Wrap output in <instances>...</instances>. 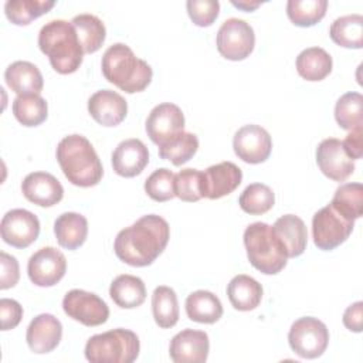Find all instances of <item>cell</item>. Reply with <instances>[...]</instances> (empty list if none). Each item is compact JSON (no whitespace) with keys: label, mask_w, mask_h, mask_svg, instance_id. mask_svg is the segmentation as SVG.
Listing matches in <instances>:
<instances>
[{"label":"cell","mask_w":363,"mask_h":363,"mask_svg":"<svg viewBox=\"0 0 363 363\" xmlns=\"http://www.w3.org/2000/svg\"><path fill=\"white\" fill-rule=\"evenodd\" d=\"M152 312L155 322L162 329L173 328L179 320V302L176 292L166 285L155 288L152 294Z\"/></svg>","instance_id":"obj_30"},{"label":"cell","mask_w":363,"mask_h":363,"mask_svg":"<svg viewBox=\"0 0 363 363\" xmlns=\"http://www.w3.org/2000/svg\"><path fill=\"white\" fill-rule=\"evenodd\" d=\"M38 47L58 74H72L82 64L84 48L71 21L51 20L38 33Z\"/></svg>","instance_id":"obj_3"},{"label":"cell","mask_w":363,"mask_h":363,"mask_svg":"<svg viewBox=\"0 0 363 363\" xmlns=\"http://www.w3.org/2000/svg\"><path fill=\"white\" fill-rule=\"evenodd\" d=\"M184 132V115L182 109L170 102L156 105L146 119V133L159 146L169 143Z\"/></svg>","instance_id":"obj_11"},{"label":"cell","mask_w":363,"mask_h":363,"mask_svg":"<svg viewBox=\"0 0 363 363\" xmlns=\"http://www.w3.org/2000/svg\"><path fill=\"white\" fill-rule=\"evenodd\" d=\"M109 295L119 308L133 309L145 302L146 286L139 277L123 274L112 281Z\"/></svg>","instance_id":"obj_27"},{"label":"cell","mask_w":363,"mask_h":363,"mask_svg":"<svg viewBox=\"0 0 363 363\" xmlns=\"http://www.w3.org/2000/svg\"><path fill=\"white\" fill-rule=\"evenodd\" d=\"M0 233L6 244L16 248H27L38 238L40 221L28 210L13 208L3 216Z\"/></svg>","instance_id":"obj_12"},{"label":"cell","mask_w":363,"mask_h":363,"mask_svg":"<svg viewBox=\"0 0 363 363\" xmlns=\"http://www.w3.org/2000/svg\"><path fill=\"white\" fill-rule=\"evenodd\" d=\"M197 149V136L190 132H182L169 143L159 146V156L164 160L172 162L174 166H182L196 155Z\"/></svg>","instance_id":"obj_37"},{"label":"cell","mask_w":363,"mask_h":363,"mask_svg":"<svg viewBox=\"0 0 363 363\" xmlns=\"http://www.w3.org/2000/svg\"><path fill=\"white\" fill-rule=\"evenodd\" d=\"M186 7L189 17L199 27L211 26L220 11V3L217 0H189Z\"/></svg>","instance_id":"obj_41"},{"label":"cell","mask_w":363,"mask_h":363,"mask_svg":"<svg viewBox=\"0 0 363 363\" xmlns=\"http://www.w3.org/2000/svg\"><path fill=\"white\" fill-rule=\"evenodd\" d=\"M62 337V325L51 313H41L35 316L26 333V340L31 352L44 354L54 350Z\"/></svg>","instance_id":"obj_19"},{"label":"cell","mask_w":363,"mask_h":363,"mask_svg":"<svg viewBox=\"0 0 363 363\" xmlns=\"http://www.w3.org/2000/svg\"><path fill=\"white\" fill-rule=\"evenodd\" d=\"M335 119L345 130H354L363 126V96L359 92L343 94L335 105Z\"/></svg>","instance_id":"obj_34"},{"label":"cell","mask_w":363,"mask_h":363,"mask_svg":"<svg viewBox=\"0 0 363 363\" xmlns=\"http://www.w3.org/2000/svg\"><path fill=\"white\" fill-rule=\"evenodd\" d=\"M64 312L85 326H99L109 318V308L96 294L71 289L62 299Z\"/></svg>","instance_id":"obj_10"},{"label":"cell","mask_w":363,"mask_h":363,"mask_svg":"<svg viewBox=\"0 0 363 363\" xmlns=\"http://www.w3.org/2000/svg\"><path fill=\"white\" fill-rule=\"evenodd\" d=\"M186 313L193 322L211 325L223 316V305L213 292L199 289L186 298Z\"/></svg>","instance_id":"obj_26"},{"label":"cell","mask_w":363,"mask_h":363,"mask_svg":"<svg viewBox=\"0 0 363 363\" xmlns=\"http://www.w3.org/2000/svg\"><path fill=\"white\" fill-rule=\"evenodd\" d=\"M227 296L230 303L237 311H252L262 299L261 284L250 275H235L227 285Z\"/></svg>","instance_id":"obj_24"},{"label":"cell","mask_w":363,"mask_h":363,"mask_svg":"<svg viewBox=\"0 0 363 363\" xmlns=\"http://www.w3.org/2000/svg\"><path fill=\"white\" fill-rule=\"evenodd\" d=\"M58 244L67 250L79 248L88 235V221L79 213H62L54 223Z\"/></svg>","instance_id":"obj_25"},{"label":"cell","mask_w":363,"mask_h":363,"mask_svg":"<svg viewBox=\"0 0 363 363\" xmlns=\"http://www.w3.org/2000/svg\"><path fill=\"white\" fill-rule=\"evenodd\" d=\"M23 196L41 207H51L62 200L64 189L57 177L47 172L28 173L21 183Z\"/></svg>","instance_id":"obj_18"},{"label":"cell","mask_w":363,"mask_h":363,"mask_svg":"<svg viewBox=\"0 0 363 363\" xmlns=\"http://www.w3.org/2000/svg\"><path fill=\"white\" fill-rule=\"evenodd\" d=\"M316 163L320 172L335 182H345L354 170L353 159L346 153L342 140L336 138H328L319 143Z\"/></svg>","instance_id":"obj_15"},{"label":"cell","mask_w":363,"mask_h":363,"mask_svg":"<svg viewBox=\"0 0 363 363\" xmlns=\"http://www.w3.org/2000/svg\"><path fill=\"white\" fill-rule=\"evenodd\" d=\"M67 271L65 255L54 247H43L34 252L27 264L30 281L37 286H52L58 284Z\"/></svg>","instance_id":"obj_13"},{"label":"cell","mask_w":363,"mask_h":363,"mask_svg":"<svg viewBox=\"0 0 363 363\" xmlns=\"http://www.w3.org/2000/svg\"><path fill=\"white\" fill-rule=\"evenodd\" d=\"M140 350L139 337L129 329H112L94 335L85 345V357L91 363H132Z\"/></svg>","instance_id":"obj_6"},{"label":"cell","mask_w":363,"mask_h":363,"mask_svg":"<svg viewBox=\"0 0 363 363\" xmlns=\"http://www.w3.org/2000/svg\"><path fill=\"white\" fill-rule=\"evenodd\" d=\"M101 67L104 77L128 94L146 89L153 77L150 65L123 43H116L104 52Z\"/></svg>","instance_id":"obj_4"},{"label":"cell","mask_w":363,"mask_h":363,"mask_svg":"<svg viewBox=\"0 0 363 363\" xmlns=\"http://www.w3.org/2000/svg\"><path fill=\"white\" fill-rule=\"evenodd\" d=\"M169 237L167 221L160 216L147 214L118 233L113 250L122 262L132 267H147L163 252Z\"/></svg>","instance_id":"obj_1"},{"label":"cell","mask_w":363,"mask_h":363,"mask_svg":"<svg viewBox=\"0 0 363 363\" xmlns=\"http://www.w3.org/2000/svg\"><path fill=\"white\" fill-rule=\"evenodd\" d=\"M242 180L241 169L233 162H221L203 172L201 194L206 199L217 200L233 193Z\"/></svg>","instance_id":"obj_16"},{"label":"cell","mask_w":363,"mask_h":363,"mask_svg":"<svg viewBox=\"0 0 363 363\" xmlns=\"http://www.w3.org/2000/svg\"><path fill=\"white\" fill-rule=\"evenodd\" d=\"M55 153L64 176L74 186L92 187L101 182L102 163L85 136L74 133L62 138Z\"/></svg>","instance_id":"obj_2"},{"label":"cell","mask_w":363,"mask_h":363,"mask_svg":"<svg viewBox=\"0 0 363 363\" xmlns=\"http://www.w3.org/2000/svg\"><path fill=\"white\" fill-rule=\"evenodd\" d=\"M326 9V0H289L286 3V14L298 27L315 26L325 17Z\"/></svg>","instance_id":"obj_35"},{"label":"cell","mask_w":363,"mask_h":363,"mask_svg":"<svg viewBox=\"0 0 363 363\" xmlns=\"http://www.w3.org/2000/svg\"><path fill=\"white\" fill-rule=\"evenodd\" d=\"M208 335L194 329L176 333L169 346V354L174 363H203L208 357Z\"/></svg>","instance_id":"obj_17"},{"label":"cell","mask_w":363,"mask_h":363,"mask_svg":"<svg viewBox=\"0 0 363 363\" xmlns=\"http://www.w3.org/2000/svg\"><path fill=\"white\" fill-rule=\"evenodd\" d=\"M54 0H7L6 17L16 26H27L54 7Z\"/></svg>","instance_id":"obj_33"},{"label":"cell","mask_w":363,"mask_h":363,"mask_svg":"<svg viewBox=\"0 0 363 363\" xmlns=\"http://www.w3.org/2000/svg\"><path fill=\"white\" fill-rule=\"evenodd\" d=\"M0 316H1V330L14 329L23 318V306L14 299L1 298Z\"/></svg>","instance_id":"obj_43"},{"label":"cell","mask_w":363,"mask_h":363,"mask_svg":"<svg viewBox=\"0 0 363 363\" xmlns=\"http://www.w3.org/2000/svg\"><path fill=\"white\" fill-rule=\"evenodd\" d=\"M149 163V152L140 139H126L121 142L112 153V167L122 177H135L143 172Z\"/></svg>","instance_id":"obj_21"},{"label":"cell","mask_w":363,"mask_h":363,"mask_svg":"<svg viewBox=\"0 0 363 363\" xmlns=\"http://www.w3.org/2000/svg\"><path fill=\"white\" fill-rule=\"evenodd\" d=\"M254 45L255 34L245 20L228 18L217 31V50L227 60H245L252 52Z\"/></svg>","instance_id":"obj_9"},{"label":"cell","mask_w":363,"mask_h":363,"mask_svg":"<svg viewBox=\"0 0 363 363\" xmlns=\"http://www.w3.org/2000/svg\"><path fill=\"white\" fill-rule=\"evenodd\" d=\"M332 57L320 47H309L296 57V71L306 81H322L332 71Z\"/></svg>","instance_id":"obj_28"},{"label":"cell","mask_w":363,"mask_h":363,"mask_svg":"<svg viewBox=\"0 0 363 363\" xmlns=\"http://www.w3.org/2000/svg\"><path fill=\"white\" fill-rule=\"evenodd\" d=\"M6 84L17 95L40 94L44 86L43 75L37 65L28 61H14L4 71Z\"/></svg>","instance_id":"obj_23"},{"label":"cell","mask_w":363,"mask_h":363,"mask_svg":"<svg viewBox=\"0 0 363 363\" xmlns=\"http://www.w3.org/2000/svg\"><path fill=\"white\" fill-rule=\"evenodd\" d=\"M146 194L155 201H167L174 196V173L166 167L156 169L145 182Z\"/></svg>","instance_id":"obj_40"},{"label":"cell","mask_w":363,"mask_h":363,"mask_svg":"<svg viewBox=\"0 0 363 363\" xmlns=\"http://www.w3.org/2000/svg\"><path fill=\"white\" fill-rule=\"evenodd\" d=\"M333 43L345 48L363 47V17L360 14H347L336 18L329 30Z\"/></svg>","instance_id":"obj_31"},{"label":"cell","mask_w":363,"mask_h":363,"mask_svg":"<svg viewBox=\"0 0 363 363\" xmlns=\"http://www.w3.org/2000/svg\"><path fill=\"white\" fill-rule=\"evenodd\" d=\"M250 264L265 275H275L286 267V252L267 223H252L244 231Z\"/></svg>","instance_id":"obj_5"},{"label":"cell","mask_w":363,"mask_h":363,"mask_svg":"<svg viewBox=\"0 0 363 363\" xmlns=\"http://www.w3.org/2000/svg\"><path fill=\"white\" fill-rule=\"evenodd\" d=\"M1 275H0V289L13 288L20 278V267L16 257L1 251L0 252Z\"/></svg>","instance_id":"obj_42"},{"label":"cell","mask_w":363,"mask_h":363,"mask_svg":"<svg viewBox=\"0 0 363 363\" xmlns=\"http://www.w3.org/2000/svg\"><path fill=\"white\" fill-rule=\"evenodd\" d=\"M72 27L78 35V40L84 48V52L92 54L98 51L106 37V28L101 18L94 14H78L71 20Z\"/></svg>","instance_id":"obj_29"},{"label":"cell","mask_w":363,"mask_h":363,"mask_svg":"<svg viewBox=\"0 0 363 363\" xmlns=\"http://www.w3.org/2000/svg\"><path fill=\"white\" fill-rule=\"evenodd\" d=\"M363 302L357 301L354 303H352L350 306H347V309L343 313V325L352 330V332H362V325H363Z\"/></svg>","instance_id":"obj_44"},{"label":"cell","mask_w":363,"mask_h":363,"mask_svg":"<svg viewBox=\"0 0 363 363\" xmlns=\"http://www.w3.org/2000/svg\"><path fill=\"white\" fill-rule=\"evenodd\" d=\"M353 225L354 220L346 217L329 203L318 210L312 218L313 242L319 250L330 251L349 238Z\"/></svg>","instance_id":"obj_7"},{"label":"cell","mask_w":363,"mask_h":363,"mask_svg":"<svg viewBox=\"0 0 363 363\" xmlns=\"http://www.w3.org/2000/svg\"><path fill=\"white\" fill-rule=\"evenodd\" d=\"M235 155L245 163L258 164L265 162L272 150V140L269 133L259 125L241 126L233 139Z\"/></svg>","instance_id":"obj_14"},{"label":"cell","mask_w":363,"mask_h":363,"mask_svg":"<svg viewBox=\"0 0 363 363\" xmlns=\"http://www.w3.org/2000/svg\"><path fill=\"white\" fill-rule=\"evenodd\" d=\"M275 203V194L272 189L264 183H251L248 184L240 199L238 204L242 211L258 216L269 211Z\"/></svg>","instance_id":"obj_36"},{"label":"cell","mask_w":363,"mask_h":363,"mask_svg":"<svg viewBox=\"0 0 363 363\" xmlns=\"http://www.w3.org/2000/svg\"><path fill=\"white\" fill-rule=\"evenodd\" d=\"M271 228L282 244L288 258L303 254L308 244V231L302 218L295 214H285L279 217Z\"/></svg>","instance_id":"obj_22"},{"label":"cell","mask_w":363,"mask_h":363,"mask_svg":"<svg viewBox=\"0 0 363 363\" xmlns=\"http://www.w3.org/2000/svg\"><path fill=\"white\" fill-rule=\"evenodd\" d=\"M288 342L299 357L316 359L322 356L328 347L329 330L318 318L303 316L292 323Z\"/></svg>","instance_id":"obj_8"},{"label":"cell","mask_w":363,"mask_h":363,"mask_svg":"<svg viewBox=\"0 0 363 363\" xmlns=\"http://www.w3.org/2000/svg\"><path fill=\"white\" fill-rule=\"evenodd\" d=\"M343 147L350 159L357 160L363 155V129H354L350 130L349 135L342 140Z\"/></svg>","instance_id":"obj_45"},{"label":"cell","mask_w":363,"mask_h":363,"mask_svg":"<svg viewBox=\"0 0 363 363\" xmlns=\"http://www.w3.org/2000/svg\"><path fill=\"white\" fill-rule=\"evenodd\" d=\"M13 113L23 126H38L48 116V105L40 94H23L14 98Z\"/></svg>","instance_id":"obj_32"},{"label":"cell","mask_w":363,"mask_h":363,"mask_svg":"<svg viewBox=\"0 0 363 363\" xmlns=\"http://www.w3.org/2000/svg\"><path fill=\"white\" fill-rule=\"evenodd\" d=\"M330 204L352 220L362 217L363 187L360 183H345L339 186Z\"/></svg>","instance_id":"obj_38"},{"label":"cell","mask_w":363,"mask_h":363,"mask_svg":"<svg viewBox=\"0 0 363 363\" xmlns=\"http://www.w3.org/2000/svg\"><path fill=\"white\" fill-rule=\"evenodd\" d=\"M261 4V1H233V6L245 10V11H252L255 10L258 6Z\"/></svg>","instance_id":"obj_46"},{"label":"cell","mask_w":363,"mask_h":363,"mask_svg":"<svg viewBox=\"0 0 363 363\" xmlns=\"http://www.w3.org/2000/svg\"><path fill=\"white\" fill-rule=\"evenodd\" d=\"M203 172L197 169H183L174 174V196L183 201L193 203L203 199Z\"/></svg>","instance_id":"obj_39"},{"label":"cell","mask_w":363,"mask_h":363,"mask_svg":"<svg viewBox=\"0 0 363 363\" xmlns=\"http://www.w3.org/2000/svg\"><path fill=\"white\" fill-rule=\"evenodd\" d=\"M88 112L99 125L116 126L126 118L128 104L118 92L101 89L88 99Z\"/></svg>","instance_id":"obj_20"}]
</instances>
